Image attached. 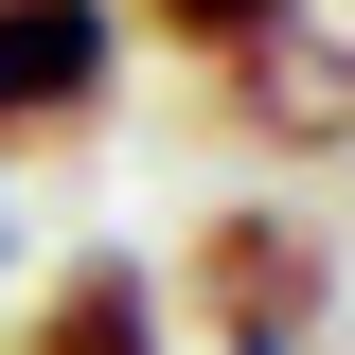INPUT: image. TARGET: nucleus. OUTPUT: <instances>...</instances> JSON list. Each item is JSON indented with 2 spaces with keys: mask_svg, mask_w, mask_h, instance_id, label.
<instances>
[{
  "mask_svg": "<svg viewBox=\"0 0 355 355\" xmlns=\"http://www.w3.org/2000/svg\"><path fill=\"white\" fill-rule=\"evenodd\" d=\"M107 107H125V18L107 0H0V178L89 142Z\"/></svg>",
  "mask_w": 355,
  "mask_h": 355,
  "instance_id": "obj_3",
  "label": "nucleus"
},
{
  "mask_svg": "<svg viewBox=\"0 0 355 355\" xmlns=\"http://www.w3.org/2000/svg\"><path fill=\"white\" fill-rule=\"evenodd\" d=\"M142 53H178V71H214V53H249V36H284V18H320V0H107Z\"/></svg>",
  "mask_w": 355,
  "mask_h": 355,
  "instance_id": "obj_5",
  "label": "nucleus"
},
{
  "mask_svg": "<svg viewBox=\"0 0 355 355\" xmlns=\"http://www.w3.org/2000/svg\"><path fill=\"white\" fill-rule=\"evenodd\" d=\"M0 355H178L160 284H142L125 249H53L18 302H0Z\"/></svg>",
  "mask_w": 355,
  "mask_h": 355,
  "instance_id": "obj_4",
  "label": "nucleus"
},
{
  "mask_svg": "<svg viewBox=\"0 0 355 355\" xmlns=\"http://www.w3.org/2000/svg\"><path fill=\"white\" fill-rule=\"evenodd\" d=\"M214 125L249 142V160H284V178H320V160H355V36L338 18H284V36H249V53H214Z\"/></svg>",
  "mask_w": 355,
  "mask_h": 355,
  "instance_id": "obj_2",
  "label": "nucleus"
},
{
  "mask_svg": "<svg viewBox=\"0 0 355 355\" xmlns=\"http://www.w3.org/2000/svg\"><path fill=\"white\" fill-rule=\"evenodd\" d=\"M196 320V355H320V320H338V231L284 214V196H214V214L178 231V302Z\"/></svg>",
  "mask_w": 355,
  "mask_h": 355,
  "instance_id": "obj_1",
  "label": "nucleus"
}]
</instances>
